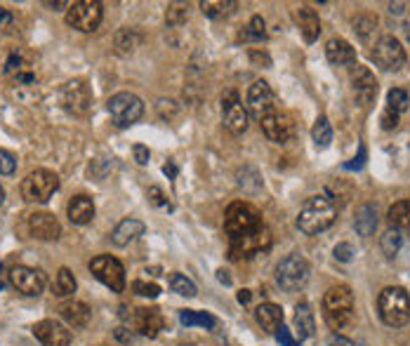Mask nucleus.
<instances>
[{
  "instance_id": "f257e3e1",
  "label": "nucleus",
  "mask_w": 410,
  "mask_h": 346,
  "mask_svg": "<svg viewBox=\"0 0 410 346\" xmlns=\"http://www.w3.org/2000/svg\"><path fill=\"white\" fill-rule=\"evenodd\" d=\"M335 219H337V203L330 196L321 194L309 198L304 207L299 210L297 229L307 236H319L335 224Z\"/></svg>"
},
{
  "instance_id": "f03ea898",
  "label": "nucleus",
  "mask_w": 410,
  "mask_h": 346,
  "mask_svg": "<svg viewBox=\"0 0 410 346\" xmlns=\"http://www.w3.org/2000/svg\"><path fill=\"white\" fill-rule=\"evenodd\" d=\"M323 318L330 330H342L354 320V292L347 285H335L323 297Z\"/></svg>"
},
{
  "instance_id": "7ed1b4c3",
  "label": "nucleus",
  "mask_w": 410,
  "mask_h": 346,
  "mask_svg": "<svg viewBox=\"0 0 410 346\" xmlns=\"http://www.w3.org/2000/svg\"><path fill=\"white\" fill-rule=\"evenodd\" d=\"M377 309L384 325L404 327L410 320V295L404 288H384L377 297Z\"/></svg>"
},
{
  "instance_id": "20e7f679",
  "label": "nucleus",
  "mask_w": 410,
  "mask_h": 346,
  "mask_svg": "<svg viewBox=\"0 0 410 346\" xmlns=\"http://www.w3.org/2000/svg\"><path fill=\"white\" fill-rule=\"evenodd\" d=\"M262 226H265L262 224V214L255 205L238 201L227 207V214H224V231L229 234V238L247 236Z\"/></svg>"
},
{
  "instance_id": "39448f33",
  "label": "nucleus",
  "mask_w": 410,
  "mask_h": 346,
  "mask_svg": "<svg viewBox=\"0 0 410 346\" xmlns=\"http://www.w3.org/2000/svg\"><path fill=\"white\" fill-rule=\"evenodd\" d=\"M59 189V177L55 172L45 170V167H38V170L29 172L26 179L21 182V198L26 203H48L55 191Z\"/></svg>"
},
{
  "instance_id": "423d86ee",
  "label": "nucleus",
  "mask_w": 410,
  "mask_h": 346,
  "mask_svg": "<svg viewBox=\"0 0 410 346\" xmlns=\"http://www.w3.org/2000/svg\"><path fill=\"white\" fill-rule=\"evenodd\" d=\"M309 273H312V266L302 255H288L278 261L276 266V281L281 290L285 292H297L307 285Z\"/></svg>"
},
{
  "instance_id": "0eeeda50",
  "label": "nucleus",
  "mask_w": 410,
  "mask_h": 346,
  "mask_svg": "<svg viewBox=\"0 0 410 346\" xmlns=\"http://www.w3.org/2000/svg\"><path fill=\"white\" fill-rule=\"evenodd\" d=\"M104 17V7L99 0H78V3L68 5L66 10V24L73 26L76 31L83 33H92L102 24Z\"/></svg>"
},
{
  "instance_id": "6e6552de",
  "label": "nucleus",
  "mask_w": 410,
  "mask_h": 346,
  "mask_svg": "<svg viewBox=\"0 0 410 346\" xmlns=\"http://www.w3.org/2000/svg\"><path fill=\"white\" fill-rule=\"evenodd\" d=\"M272 248V231L262 226L247 236L231 238L229 243V257L231 259H250L255 255H265Z\"/></svg>"
},
{
  "instance_id": "1a4fd4ad",
  "label": "nucleus",
  "mask_w": 410,
  "mask_h": 346,
  "mask_svg": "<svg viewBox=\"0 0 410 346\" xmlns=\"http://www.w3.org/2000/svg\"><path fill=\"white\" fill-rule=\"evenodd\" d=\"M106 109H109V115L118 127L133 125V122H137L144 115L142 99L133 95V92H118V95H113L109 99V104H106Z\"/></svg>"
},
{
  "instance_id": "9d476101",
  "label": "nucleus",
  "mask_w": 410,
  "mask_h": 346,
  "mask_svg": "<svg viewBox=\"0 0 410 346\" xmlns=\"http://www.w3.org/2000/svg\"><path fill=\"white\" fill-rule=\"evenodd\" d=\"M90 271L99 283H104V285L109 288L111 292L125 290V268H123V264L116 257H111V255L95 257L90 261Z\"/></svg>"
},
{
  "instance_id": "9b49d317",
  "label": "nucleus",
  "mask_w": 410,
  "mask_h": 346,
  "mask_svg": "<svg viewBox=\"0 0 410 346\" xmlns=\"http://www.w3.org/2000/svg\"><path fill=\"white\" fill-rule=\"evenodd\" d=\"M370 57L380 68L384 71H399V68L406 66V50L404 45H401L394 36H382L380 41L373 45V52H370Z\"/></svg>"
},
{
  "instance_id": "f8f14e48",
  "label": "nucleus",
  "mask_w": 410,
  "mask_h": 346,
  "mask_svg": "<svg viewBox=\"0 0 410 346\" xmlns=\"http://www.w3.org/2000/svg\"><path fill=\"white\" fill-rule=\"evenodd\" d=\"M262 132H265L269 142L288 144L295 140V135H297L295 118L285 111H274V113H269L267 118H262Z\"/></svg>"
},
{
  "instance_id": "ddd939ff",
  "label": "nucleus",
  "mask_w": 410,
  "mask_h": 346,
  "mask_svg": "<svg viewBox=\"0 0 410 346\" xmlns=\"http://www.w3.org/2000/svg\"><path fill=\"white\" fill-rule=\"evenodd\" d=\"M247 109L260 120L276 111V95L267 80H255L250 85V90H247Z\"/></svg>"
},
{
  "instance_id": "4468645a",
  "label": "nucleus",
  "mask_w": 410,
  "mask_h": 346,
  "mask_svg": "<svg viewBox=\"0 0 410 346\" xmlns=\"http://www.w3.org/2000/svg\"><path fill=\"white\" fill-rule=\"evenodd\" d=\"M61 104L66 106V111L76 115H85L92 106V90L85 80H68L61 88Z\"/></svg>"
},
{
  "instance_id": "2eb2a0df",
  "label": "nucleus",
  "mask_w": 410,
  "mask_h": 346,
  "mask_svg": "<svg viewBox=\"0 0 410 346\" xmlns=\"http://www.w3.org/2000/svg\"><path fill=\"white\" fill-rule=\"evenodd\" d=\"M222 122L231 135H243L247 130V111L236 92H227L222 97Z\"/></svg>"
},
{
  "instance_id": "dca6fc26",
  "label": "nucleus",
  "mask_w": 410,
  "mask_h": 346,
  "mask_svg": "<svg viewBox=\"0 0 410 346\" xmlns=\"http://www.w3.org/2000/svg\"><path fill=\"white\" fill-rule=\"evenodd\" d=\"M10 283L24 297H38L45 290V276L31 266H14L10 271Z\"/></svg>"
},
{
  "instance_id": "f3484780",
  "label": "nucleus",
  "mask_w": 410,
  "mask_h": 346,
  "mask_svg": "<svg viewBox=\"0 0 410 346\" xmlns=\"http://www.w3.org/2000/svg\"><path fill=\"white\" fill-rule=\"evenodd\" d=\"M352 88H354V99L359 106H370L373 99L377 97V80L368 66H361V64L354 66Z\"/></svg>"
},
{
  "instance_id": "a211bd4d",
  "label": "nucleus",
  "mask_w": 410,
  "mask_h": 346,
  "mask_svg": "<svg viewBox=\"0 0 410 346\" xmlns=\"http://www.w3.org/2000/svg\"><path fill=\"white\" fill-rule=\"evenodd\" d=\"M36 340L43 346H71V335L64 325H59L55 320H41L34 325Z\"/></svg>"
},
{
  "instance_id": "6ab92c4d",
  "label": "nucleus",
  "mask_w": 410,
  "mask_h": 346,
  "mask_svg": "<svg viewBox=\"0 0 410 346\" xmlns=\"http://www.w3.org/2000/svg\"><path fill=\"white\" fill-rule=\"evenodd\" d=\"M29 231L38 241H55L61 234V224L55 214L50 212H34L29 217Z\"/></svg>"
},
{
  "instance_id": "aec40b11",
  "label": "nucleus",
  "mask_w": 410,
  "mask_h": 346,
  "mask_svg": "<svg viewBox=\"0 0 410 346\" xmlns=\"http://www.w3.org/2000/svg\"><path fill=\"white\" fill-rule=\"evenodd\" d=\"M133 327L142 337H156L163 330V316L158 309H135Z\"/></svg>"
},
{
  "instance_id": "412c9836",
  "label": "nucleus",
  "mask_w": 410,
  "mask_h": 346,
  "mask_svg": "<svg viewBox=\"0 0 410 346\" xmlns=\"http://www.w3.org/2000/svg\"><path fill=\"white\" fill-rule=\"evenodd\" d=\"M326 57L332 66H349L356 64V50L344 38H332L326 45Z\"/></svg>"
},
{
  "instance_id": "4be33fe9",
  "label": "nucleus",
  "mask_w": 410,
  "mask_h": 346,
  "mask_svg": "<svg viewBox=\"0 0 410 346\" xmlns=\"http://www.w3.org/2000/svg\"><path fill=\"white\" fill-rule=\"evenodd\" d=\"M297 26H299V33L304 38L307 43H314L316 38L321 33V21H319V14H316L309 5H302L297 10Z\"/></svg>"
},
{
  "instance_id": "5701e85b",
  "label": "nucleus",
  "mask_w": 410,
  "mask_h": 346,
  "mask_svg": "<svg viewBox=\"0 0 410 346\" xmlns=\"http://www.w3.org/2000/svg\"><path fill=\"white\" fill-rule=\"evenodd\" d=\"M144 234V224L139 219L135 217H130V219H123L118 226L113 229V234H111V243L113 245H118V248H125V245H130L135 241V238H139Z\"/></svg>"
},
{
  "instance_id": "b1692460",
  "label": "nucleus",
  "mask_w": 410,
  "mask_h": 346,
  "mask_svg": "<svg viewBox=\"0 0 410 346\" xmlns=\"http://www.w3.org/2000/svg\"><path fill=\"white\" fill-rule=\"evenodd\" d=\"M57 311H59V316L76 330H81L90 323V309H88V304H83V302H64V304H59Z\"/></svg>"
},
{
  "instance_id": "393cba45",
  "label": "nucleus",
  "mask_w": 410,
  "mask_h": 346,
  "mask_svg": "<svg viewBox=\"0 0 410 346\" xmlns=\"http://www.w3.org/2000/svg\"><path fill=\"white\" fill-rule=\"evenodd\" d=\"M68 219H71V224H88L95 217V203H92L90 196H76L71 198V203H68Z\"/></svg>"
},
{
  "instance_id": "a878e982",
  "label": "nucleus",
  "mask_w": 410,
  "mask_h": 346,
  "mask_svg": "<svg viewBox=\"0 0 410 346\" xmlns=\"http://www.w3.org/2000/svg\"><path fill=\"white\" fill-rule=\"evenodd\" d=\"M255 318H257V323L267 332H276V330L283 325V309L272 302L260 304L257 309H255Z\"/></svg>"
},
{
  "instance_id": "bb28decb",
  "label": "nucleus",
  "mask_w": 410,
  "mask_h": 346,
  "mask_svg": "<svg viewBox=\"0 0 410 346\" xmlns=\"http://www.w3.org/2000/svg\"><path fill=\"white\" fill-rule=\"evenodd\" d=\"M354 229H356V234L363 236V238H368V236L375 234V229H377V210H375V205L366 203V205H361L359 210H356Z\"/></svg>"
},
{
  "instance_id": "cd10ccee",
  "label": "nucleus",
  "mask_w": 410,
  "mask_h": 346,
  "mask_svg": "<svg viewBox=\"0 0 410 346\" xmlns=\"http://www.w3.org/2000/svg\"><path fill=\"white\" fill-rule=\"evenodd\" d=\"M314 330H316V323H314V313H312V306L309 304H297L295 306V332L299 340H309L314 337Z\"/></svg>"
},
{
  "instance_id": "c85d7f7f",
  "label": "nucleus",
  "mask_w": 410,
  "mask_h": 346,
  "mask_svg": "<svg viewBox=\"0 0 410 346\" xmlns=\"http://www.w3.org/2000/svg\"><path fill=\"white\" fill-rule=\"evenodd\" d=\"M236 7L238 3H234V0H203L200 3V12L210 19H224L229 14H234Z\"/></svg>"
},
{
  "instance_id": "c756f323",
  "label": "nucleus",
  "mask_w": 410,
  "mask_h": 346,
  "mask_svg": "<svg viewBox=\"0 0 410 346\" xmlns=\"http://www.w3.org/2000/svg\"><path fill=\"white\" fill-rule=\"evenodd\" d=\"M386 219H389L391 229H410V201H399L389 207L386 212Z\"/></svg>"
},
{
  "instance_id": "7c9ffc66",
  "label": "nucleus",
  "mask_w": 410,
  "mask_h": 346,
  "mask_svg": "<svg viewBox=\"0 0 410 346\" xmlns=\"http://www.w3.org/2000/svg\"><path fill=\"white\" fill-rule=\"evenodd\" d=\"M312 137H314L316 149H328V146H330V142H332V127H330V120L326 118V115L316 118L314 130H312Z\"/></svg>"
},
{
  "instance_id": "2f4dec72",
  "label": "nucleus",
  "mask_w": 410,
  "mask_h": 346,
  "mask_svg": "<svg viewBox=\"0 0 410 346\" xmlns=\"http://www.w3.org/2000/svg\"><path fill=\"white\" fill-rule=\"evenodd\" d=\"M354 31L359 33L363 43H373V38L377 36V17H373V14H361V17L354 21Z\"/></svg>"
},
{
  "instance_id": "473e14b6",
  "label": "nucleus",
  "mask_w": 410,
  "mask_h": 346,
  "mask_svg": "<svg viewBox=\"0 0 410 346\" xmlns=\"http://www.w3.org/2000/svg\"><path fill=\"white\" fill-rule=\"evenodd\" d=\"M267 38V31H265V19L262 17H255L250 19V24H247L241 33H238V43H250V41H265Z\"/></svg>"
},
{
  "instance_id": "72a5a7b5",
  "label": "nucleus",
  "mask_w": 410,
  "mask_h": 346,
  "mask_svg": "<svg viewBox=\"0 0 410 346\" xmlns=\"http://www.w3.org/2000/svg\"><path fill=\"white\" fill-rule=\"evenodd\" d=\"M180 323L182 325H187V327H193V325H200V327H215V320L210 313H203V311H189V309H184L180 311Z\"/></svg>"
},
{
  "instance_id": "f704fd0d",
  "label": "nucleus",
  "mask_w": 410,
  "mask_h": 346,
  "mask_svg": "<svg viewBox=\"0 0 410 346\" xmlns=\"http://www.w3.org/2000/svg\"><path fill=\"white\" fill-rule=\"evenodd\" d=\"M401 245H404V238H401V231L396 229H389L386 234L382 236V241H380V248L384 252V257L386 259H394L399 255V250H401Z\"/></svg>"
},
{
  "instance_id": "c9c22d12",
  "label": "nucleus",
  "mask_w": 410,
  "mask_h": 346,
  "mask_svg": "<svg viewBox=\"0 0 410 346\" xmlns=\"http://www.w3.org/2000/svg\"><path fill=\"white\" fill-rule=\"evenodd\" d=\"M76 292V278H73V273L68 271V268H59V273H57V278H55V295L57 297H68V295H73Z\"/></svg>"
},
{
  "instance_id": "e433bc0d",
  "label": "nucleus",
  "mask_w": 410,
  "mask_h": 346,
  "mask_svg": "<svg viewBox=\"0 0 410 346\" xmlns=\"http://www.w3.org/2000/svg\"><path fill=\"white\" fill-rule=\"evenodd\" d=\"M408 106H410V97L406 90H401V88L389 90V95H386V109L394 113H404V111H408Z\"/></svg>"
},
{
  "instance_id": "4c0bfd02",
  "label": "nucleus",
  "mask_w": 410,
  "mask_h": 346,
  "mask_svg": "<svg viewBox=\"0 0 410 346\" xmlns=\"http://www.w3.org/2000/svg\"><path fill=\"white\" fill-rule=\"evenodd\" d=\"M170 288H173V292H177V295L182 297H196V283L189 281L187 276L182 273H173L170 276Z\"/></svg>"
},
{
  "instance_id": "58836bf2",
  "label": "nucleus",
  "mask_w": 410,
  "mask_h": 346,
  "mask_svg": "<svg viewBox=\"0 0 410 346\" xmlns=\"http://www.w3.org/2000/svg\"><path fill=\"white\" fill-rule=\"evenodd\" d=\"M133 290L137 292L139 297H149V299H156L160 295V288L156 283H144V281H135L133 283Z\"/></svg>"
},
{
  "instance_id": "ea45409f",
  "label": "nucleus",
  "mask_w": 410,
  "mask_h": 346,
  "mask_svg": "<svg viewBox=\"0 0 410 346\" xmlns=\"http://www.w3.org/2000/svg\"><path fill=\"white\" fill-rule=\"evenodd\" d=\"M14 170H17V158L10 151L0 149V174H12Z\"/></svg>"
},
{
  "instance_id": "a19ab883",
  "label": "nucleus",
  "mask_w": 410,
  "mask_h": 346,
  "mask_svg": "<svg viewBox=\"0 0 410 346\" xmlns=\"http://www.w3.org/2000/svg\"><path fill=\"white\" fill-rule=\"evenodd\" d=\"M184 17H187V10H184L182 5H173V7L168 10V24H170V26L182 24Z\"/></svg>"
},
{
  "instance_id": "79ce46f5",
  "label": "nucleus",
  "mask_w": 410,
  "mask_h": 346,
  "mask_svg": "<svg viewBox=\"0 0 410 346\" xmlns=\"http://www.w3.org/2000/svg\"><path fill=\"white\" fill-rule=\"evenodd\" d=\"M133 156H135V160H137V165H146V163H149L151 153H149V149H146L144 144H135V146H133Z\"/></svg>"
},
{
  "instance_id": "37998d69",
  "label": "nucleus",
  "mask_w": 410,
  "mask_h": 346,
  "mask_svg": "<svg viewBox=\"0 0 410 346\" xmlns=\"http://www.w3.org/2000/svg\"><path fill=\"white\" fill-rule=\"evenodd\" d=\"M276 340L281 342L283 346H299V342H295V340H292L290 330H288V327H283V325L276 330Z\"/></svg>"
},
{
  "instance_id": "c03bdc74",
  "label": "nucleus",
  "mask_w": 410,
  "mask_h": 346,
  "mask_svg": "<svg viewBox=\"0 0 410 346\" xmlns=\"http://www.w3.org/2000/svg\"><path fill=\"white\" fill-rule=\"evenodd\" d=\"M352 255H354V250L349 243H339L335 248V259H339V261H352Z\"/></svg>"
},
{
  "instance_id": "a18cd8bd",
  "label": "nucleus",
  "mask_w": 410,
  "mask_h": 346,
  "mask_svg": "<svg viewBox=\"0 0 410 346\" xmlns=\"http://www.w3.org/2000/svg\"><path fill=\"white\" fill-rule=\"evenodd\" d=\"M149 198H151V203H153V205L168 207V198H165V194H163V191H160L158 187H151V189H149Z\"/></svg>"
},
{
  "instance_id": "49530a36",
  "label": "nucleus",
  "mask_w": 410,
  "mask_h": 346,
  "mask_svg": "<svg viewBox=\"0 0 410 346\" xmlns=\"http://www.w3.org/2000/svg\"><path fill=\"white\" fill-rule=\"evenodd\" d=\"M396 125H399V113H394V111L386 109V111L382 113V127H384V130H394Z\"/></svg>"
},
{
  "instance_id": "de8ad7c7",
  "label": "nucleus",
  "mask_w": 410,
  "mask_h": 346,
  "mask_svg": "<svg viewBox=\"0 0 410 346\" xmlns=\"http://www.w3.org/2000/svg\"><path fill=\"white\" fill-rule=\"evenodd\" d=\"M328 344L330 346H354V342L347 340V337H342V335H330L328 337Z\"/></svg>"
},
{
  "instance_id": "09e8293b",
  "label": "nucleus",
  "mask_w": 410,
  "mask_h": 346,
  "mask_svg": "<svg viewBox=\"0 0 410 346\" xmlns=\"http://www.w3.org/2000/svg\"><path fill=\"white\" fill-rule=\"evenodd\" d=\"M363 160H366V149H363V146H361L359 158H354V163H347L344 167H347V170H361V167H363Z\"/></svg>"
},
{
  "instance_id": "8fccbe9b",
  "label": "nucleus",
  "mask_w": 410,
  "mask_h": 346,
  "mask_svg": "<svg viewBox=\"0 0 410 346\" xmlns=\"http://www.w3.org/2000/svg\"><path fill=\"white\" fill-rule=\"evenodd\" d=\"M12 24V12L10 10H0V31H3L5 26Z\"/></svg>"
},
{
  "instance_id": "3c124183",
  "label": "nucleus",
  "mask_w": 410,
  "mask_h": 346,
  "mask_svg": "<svg viewBox=\"0 0 410 346\" xmlns=\"http://www.w3.org/2000/svg\"><path fill=\"white\" fill-rule=\"evenodd\" d=\"M19 64H21V59H19V57H10V61H7V66H5V71H7V73L19 71Z\"/></svg>"
},
{
  "instance_id": "603ef678",
  "label": "nucleus",
  "mask_w": 410,
  "mask_h": 346,
  "mask_svg": "<svg viewBox=\"0 0 410 346\" xmlns=\"http://www.w3.org/2000/svg\"><path fill=\"white\" fill-rule=\"evenodd\" d=\"M116 337H118L121 342H130V340H133V335H128V332H125V327H118V330H116Z\"/></svg>"
},
{
  "instance_id": "864d4df0",
  "label": "nucleus",
  "mask_w": 410,
  "mask_h": 346,
  "mask_svg": "<svg viewBox=\"0 0 410 346\" xmlns=\"http://www.w3.org/2000/svg\"><path fill=\"white\" fill-rule=\"evenodd\" d=\"M250 290H238V302H241V304H247V302H250Z\"/></svg>"
},
{
  "instance_id": "5fc2aeb1",
  "label": "nucleus",
  "mask_w": 410,
  "mask_h": 346,
  "mask_svg": "<svg viewBox=\"0 0 410 346\" xmlns=\"http://www.w3.org/2000/svg\"><path fill=\"white\" fill-rule=\"evenodd\" d=\"M163 172H165V174H170V177H175V174H177V170H175V165H173V163L165 165V167H163Z\"/></svg>"
},
{
  "instance_id": "6e6d98bb",
  "label": "nucleus",
  "mask_w": 410,
  "mask_h": 346,
  "mask_svg": "<svg viewBox=\"0 0 410 346\" xmlns=\"http://www.w3.org/2000/svg\"><path fill=\"white\" fill-rule=\"evenodd\" d=\"M401 7H404V3H396V5L391 3V5H389V10H391V12H396V14H401V12H404V10H401Z\"/></svg>"
},
{
  "instance_id": "4d7b16f0",
  "label": "nucleus",
  "mask_w": 410,
  "mask_h": 346,
  "mask_svg": "<svg viewBox=\"0 0 410 346\" xmlns=\"http://www.w3.org/2000/svg\"><path fill=\"white\" fill-rule=\"evenodd\" d=\"M5 288V273H3V266H0V290Z\"/></svg>"
},
{
  "instance_id": "13d9d810",
  "label": "nucleus",
  "mask_w": 410,
  "mask_h": 346,
  "mask_svg": "<svg viewBox=\"0 0 410 346\" xmlns=\"http://www.w3.org/2000/svg\"><path fill=\"white\" fill-rule=\"evenodd\" d=\"M3 201H5V191H3V187H0V205H3Z\"/></svg>"
},
{
  "instance_id": "bf43d9fd",
  "label": "nucleus",
  "mask_w": 410,
  "mask_h": 346,
  "mask_svg": "<svg viewBox=\"0 0 410 346\" xmlns=\"http://www.w3.org/2000/svg\"><path fill=\"white\" fill-rule=\"evenodd\" d=\"M180 346H193V344H180Z\"/></svg>"
}]
</instances>
